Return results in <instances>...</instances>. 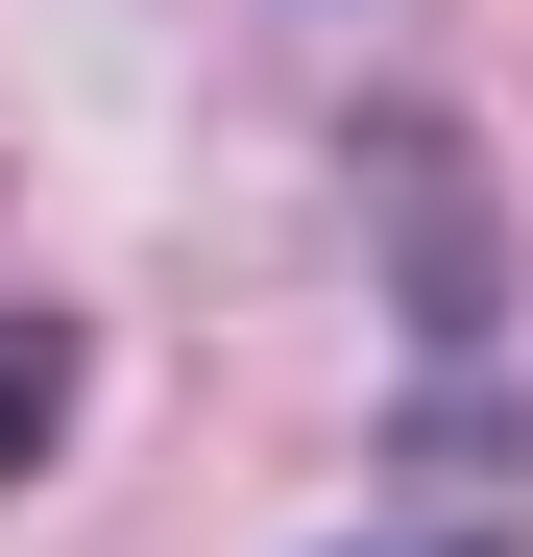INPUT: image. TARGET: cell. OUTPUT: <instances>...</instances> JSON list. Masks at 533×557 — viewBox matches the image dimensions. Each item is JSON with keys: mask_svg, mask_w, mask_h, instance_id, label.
Here are the masks:
<instances>
[{"mask_svg": "<svg viewBox=\"0 0 533 557\" xmlns=\"http://www.w3.org/2000/svg\"><path fill=\"white\" fill-rule=\"evenodd\" d=\"M49 388H73V339H0V460L49 436Z\"/></svg>", "mask_w": 533, "mask_h": 557, "instance_id": "obj_1", "label": "cell"}]
</instances>
